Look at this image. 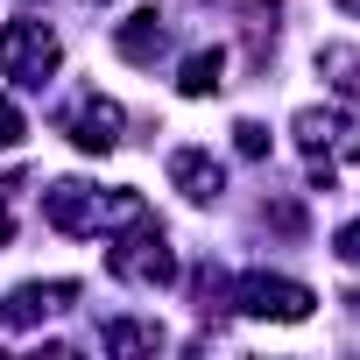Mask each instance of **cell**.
<instances>
[{"instance_id": "cell-4", "label": "cell", "mask_w": 360, "mask_h": 360, "mask_svg": "<svg viewBox=\"0 0 360 360\" xmlns=\"http://www.w3.org/2000/svg\"><path fill=\"white\" fill-rule=\"evenodd\" d=\"M233 311H240V318H262V325H304V318L318 311V297H311L304 283H290V276L248 269V276L233 283Z\"/></svg>"}, {"instance_id": "cell-15", "label": "cell", "mask_w": 360, "mask_h": 360, "mask_svg": "<svg viewBox=\"0 0 360 360\" xmlns=\"http://www.w3.org/2000/svg\"><path fill=\"white\" fill-rule=\"evenodd\" d=\"M332 248H339V262H353V269H360V219H353V226H339V240H332Z\"/></svg>"}, {"instance_id": "cell-14", "label": "cell", "mask_w": 360, "mask_h": 360, "mask_svg": "<svg viewBox=\"0 0 360 360\" xmlns=\"http://www.w3.org/2000/svg\"><path fill=\"white\" fill-rule=\"evenodd\" d=\"M22 134H29V120H22V106L0 92V148H22Z\"/></svg>"}, {"instance_id": "cell-12", "label": "cell", "mask_w": 360, "mask_h": 360, "mask_svg": "<svg viewBox=\"0 0 360 360\" xmlns=\"http://www.w3.org/2000/svg\"><path fill=\"white\" fill-rule=\"evenodd\" d=\"M318 71H332V92H360V57H353L346 43L318 50Z\"/></svg>"}, {"instance_id": "cell-6", "label": "cell", "mask_w": 360, "mask_h": 360, "mask_svg": "<svg viewBox=\"0 0 360 360\" xmlns=\"http://www.w3.org/2000/svg\"><path fill=\"white\" fill-rule=\"evenodd\" d=\"M120 127H127V113H120L113 99H99V92H85V99L64 113V134H71V148H85V155H113V148H120Z\"/></svg>"}, {"instance_id": "cell-9", "label": "cell", "mask_w": 360, "mask_h": 360, "mask_svg": "<svg viewBox=\"0 0 360 360\" xmlns=\"http://www.w3.org/2000/svg\"><path fill=\"white\" fill-rule=\"evenodd\" d=\"M113 50H120L127 64H155V57L169 50V22H162L155 8H134V15L113 29Z\"/></svg>"}, {"instance_id": "cell-17", "label": "cell", "mask_w": 360, "mask_h": 360, "mask_svg": "<svg viewBox=\"0 0 360 360\" xmlns=\"http://www.w3.org/2000/svg\"><path fill=\"white\" fill-rule=\"evenodd\" d=\"M339 8H346V15H360V0H339Z\"/></svg>"}, {"instance_id": "cell-13", "label": "cell", "mask_w": 360, "mask_h": 360, "mask_svg": "<svg viewBox=\"0 0 360 360\" xmlns=\"http://www.w3.org/2000/svg\"><path fill=\"white\" fill-rule=\"evenodd\" d=\"M233 148H240L248 162H262V155H269V127H262V120H240V127H233Z\"/></svg>"}, {"instance_id": "cell-11", "label": "cell", "mask_w": 360, "mask_h": 360, "mask_svg": "<svg viewBox=\"0 0 360 360\" xmlns=\"http://www.w3.org/2000/svg\"><path fill=\"white\" fill-rule=\"evenodd\" d=\"M219 85H226V50H191L184 71H176V92L184 99H212Z\"/></svg>"}, {"instance_id": "cell-8", "label": "cell", "mask_w": 360, "mask_h": 360, "mask_svg": "<svg viewBox=\"0 0 360 360\" xmlns=\"http://www.w3.org/2000/svg\"><path fill=\"white\" fill-rule=\"evenodd\" d=\"M169 184L184 191L191 205H212V198L226 191V162H219L212 148H176V155H169Z\"/></svg>"}, {"instance_id": "cell-16", "label": "cell", "mask_w": 360, "mask_h": 360, "mask_svg": "<svg viewBox=\"0 0 360 360\" xmlns=\"http://www.w3.org/2000/svg\"><path fill=\"white\" fill-rule=\"evenodd\" d=\"M8 233H15V212H8V191H0V248H8Z\"/></svg>"}, {"instance_id": "cell-2", "label": "cell", "mask_w": 360, "mask_h": 360, "mask_svg": "<svg viewBox=\"0 0 360 360\" xmlns=\"http://www.w3.org/2000/svg\"><path fill=\"white\" fill-rule=\"evenodd\" d=\"M106 276L127 283V290H169L176 283V248L162 233L155 212H141L134 226H120V240L106 248Z\"/></svg>"}, {"instance_id": "cell-1", "label": "cell", "mask_w": 360, "mask_h": 360, "mask_svg": "<svg viewBox=\"0 0 360 360\" xmlns=\"http://www.w3.org/2000/svg\"><path fill=\"white\" fill-rule=\"evenodd\" d=\"M141 212H148L141 191H99V184H85V176H64V184L43 191V219L57 233H120Z\"/></svg>"}, {"instance_id": "cell-7", "label": "cell", "mask_w": 360, "mask_h": 360, "mask_svg": "<svg viewBox=\"0 0 360 360\" xmlns=\"http://www.w3.org/2000/svg\"><path fill=\"white\" fill-rule=\"evenodd\" d=\"M64 304H78V283H71V276H57V283H22V290H8V304H0V325L29 332V325L57 318Z\"/></svg>"}, {"instance_id": "cell-10", "label": "cell", "mask_w": 360, "mask_h": 360, "mask_svg": "<svg viewBox=\"0 0 360 360\" xmlns=\"http://www.w3.org/2000/svg\"><path fill=\"white\" fill-rule=\"evenodd\" d=\"M99 346H106L113 360H127V353H162V346H169V332H162L155 318H113V325L99 332Z\"/></svg>"}, {"instance_id": "cell-5", "label": "cell", "mask_w": 360, "mask_h": 360, "mask_svg": "<svg viewBox=\"0 0 360 360\" xmlns=\"http://www.w3.org/2000/svg\"><path fill=\"white\" fill-rule=\"evenodd\" d=\"M64 64V43L43 29V22H8L0 29V78H15V85H50Z\"/></svg>"}, {"instance_id": "cell-3", "label": "cell", "mask_w": 360, "mask_h": 360, "mask_svg": "<svg viewBox=\"0 0 360 360\" xmlns=\"http://www.w3.org/2000/svg\"><path fill=\"white\" fill-rule=\"evenodd\" d=\"M290 134H297V148L311 155V184H318V191H332V184H339V162L360 155V120L339 113V106H304V113L290 120Z\"/></svg>"}]
</instances>
